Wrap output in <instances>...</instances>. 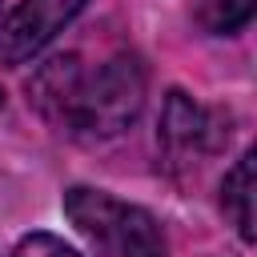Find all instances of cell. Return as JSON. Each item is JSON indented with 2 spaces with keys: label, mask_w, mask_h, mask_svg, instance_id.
I'll return each instance as SVG.
<instances>
[{
  "label": "cell",
  "mask_w": 257,
  "mask_h": 257,
  "mask_svg": "<svg viewBox=\"0 0 257 257\" xmlns=\"http://www.w3.org/2000/svg\"><path fill=\"white\" fill-rule=\"evenodd\" d=\"M149 96V68L137 52H116L84 68L76 52L44 60L28 80V100L44 120L72 137L108 141L137 124Z\"/></svg>",
  "instance_id": "1"
},
{
  "label": "cell",
  "mask_w": 257,
  "mask_h": 257,
  "mask_svg": "<svg viewBox=\"0 0 257 257\" xmlns=\"http://www.w3.org/2000/svg\"><path fill=\"white\" fill-rule=\"evenodd\" d=\"M64 217L100 257H169L161 221L149 209L112 197L108 189H64Z\"/></svg>",
  "instance_id": "2"
},
{
  "label": "cell",
  "mask_w": 257,
  "mask_h": 257,
  "mask_svg": "<svg viewBox=\"0 0 257 257\" xmlns=\"http://www.w3.org/2000/svg\"><path fill=\"white\" fill-rule=\"evenodd\" d=\"M157 141L173 165H193L229 141V116L221 108H205L181 88H169L157 120Z\"/></svg>",
  "instance_id": "3"
},
{
  "label": "cell",
  "mask_w": 257,
  "mask_h": 257,
  "mask_svg": "<svg viewBox=\"0 0 257 257\" xmlns=\"http://www.w3.org/2000/svg\"><path fill=\"white\" fill-rule=\"evenodd\" d=\"M88 0H20L0 20V64L20 68L36 60L80 12Z\"/></svg>",
  "instance_id": "4"
},
{
  "label": "cell",
  "mask_w": 257,
  "mask_h": 257,
  "mask_svg": "<svg viewBox=\"0 0 257 257\" xmlns=\"http://www.w3.org/2000/svg\"><path fill=\"white\" fill-rule=\"evenodd\" d=\"M221 209L237 225L241 241H253V153H241L221 181Z\"/></svg>",
  "instance_id": "5"
},
{
  "label": "cell",
  "mask_w": 257,
  "mask_h": 257,
  "mask_svg": "<svg viewBox=\"0 0 257 257\" xmlns=\"http://www.w3.org/2000/svg\"><path fill=\"white\" fill-rule=\"evenodd\" d=\"M197 24L213 36H233L253 20V0H197Z\"/></svg>",
  "instance_id": "6"
},
{
  "label": "cell",
  "mask_w": 257,
  "mask_h": 257,
  "mask_svg": "<svg viewBox=\"0 0 257 257\" xmlns=\"http://www.w3.org/2000/svg\"><path fill=\"white\" fill-rule=\"evenodd\" d=\"M12 257H80V249H72V245H68L64 237H56V233L36 229V233H24V237L16 241Z\"/></svg>",
  "instance_id": "7"
}]
</instances>
